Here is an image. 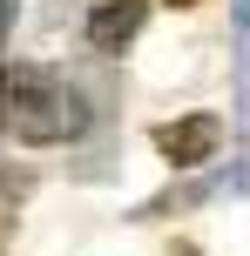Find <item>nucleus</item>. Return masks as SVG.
<instances>
[{
    "label": "nucleus",
    "mask_w": 250,
    "mask_h": 256,
    "mask_svg": "<svg viewBox=\"0 0 250 256\" xmlns=\"http://www.w3.org/2000/svg\"><path fill=\"white\" fill-rule=\"evenodd\" d=\"M81 128H88V102L61 68H41V61L0 68V135L7 142L54 148V142H75Z\"/></svg>",
    "instance_id": "1"
},
{
    "label": "nucleus",
    "mask_w": 250,
    "mask_h": 256,
    "mask_svg": "<svg viewBox=\"0 0 250 256\" xmlns=\"http://www.w3.org/2000/svg\"><path fill=\"white\" fill-rule=\"evenodd\" d=\"M216 142H223V122H216V115H183V122H162V128H156L162 162H176V168L210 162V155H216Z\"/></svg>",
    "instance_id": "2"
},
{
    "label": "nucleus",
    "mask_w": 250,
    "mask_h": 256,
    "mask_svg": "<svg viewBox=\"0 0 250 256\" xmlns=\"http://www.w3.org/2000/svg\"><path fill=\"white\" fill-rule=\"evenodd\" d=\"M176 7H196V0H176Z\"/></svg>",
    "instance_id": "5"
},
{
    "label": "nucleus",
    "mask_w": 250,
    "mask_h": 256,
    "mask_svg": "<svg viewBox=\"0 0 250 256\" xmlns=\"http://www.w3.org/2000/svg\"><path fill=\"white\" fill-rule=\"evenodd\" d=\"M7 27H14V7H7V0H0V40H7Z\"/></svg>",
    "instance_id": "4"
},
{
    "label": "nucleus",
    "mask_w": 250,
    "mask_h": 256,
    "mask_svg": "<svg viewBox=\"0 0 250 256\" xmlns=\"http://www.w3.org/2000/svg\"><path fill=\"white\" fill-rule=\"evenodd\" d=\"M142 0H108V7H95V20H88V40L102 54H115V48H129L135 34H142Z\"/></svg>",
    "instance_id": "3"
}]
</instances>
